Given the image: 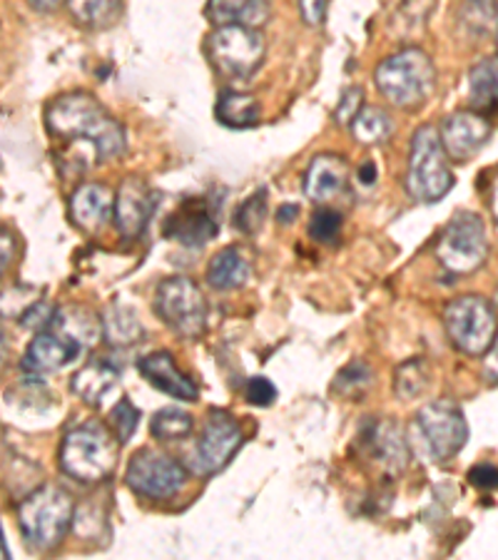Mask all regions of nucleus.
Wrapping results in <instances>:
<instances>
[{
	"label": "nucleus",
	"mask_w": 498,
	"mask_h": 560,
	"mask_svg": "<svg viewBox=\"0 0 498 560\" xmlns=\"http://www.w3.org/2000/svg\"><path fill=\"white\" fill-rule=\"evenodd\" d=\"M45 122H48V130L62 140L93 144L97 162L123 155L128 144L123 125L88 93L58 97L45 113Z\"/></svg>",
	"instance_id": "obj_1"
},
{
	"label": "nucleus",
	"mask_w": 498,
	"mask_h": 560,
	"mask_svg": "<svg viewBox=\"0 0 498 560\" xmlns=\"http://www.w3.org/2000/svg\"><path fill=\"white\" fill-rule=\"evenodd\" d=\"M76 518V501L60 486H43L18 505V526L25 546L33 550H53L68 536Z\"/></svg>",
	"instance_id": "obj_2"
},
{
	"label": "nucleus",
	"mask_w": 498,
	"mask_h": 560,
	"mask_svg": "<svg viewBox=\"0 0 498 560\" xmlns=\"http://www.w3.org/2000/svg\"><path fill=\"white\" fill-rule=\"evenodd\" d=\"M115 433L100 423H83L66 433L60 446V466L80 483H97L113 474L117 464Z\"/></svg>",
	"instance_id": "obj_3"
},
{
	"label": "nucleus",
	"mask_w": 498,
	"mask_h": 560,
	"mask_svg": "<svg viewBox=\"0 0 498 560\" xmlns=\"http://www.w3.org/2000/svg\"><path fill=\"white\" fill-rule=\"evenodd\" d=\"M374 80L379 93L389 103L402 107V110H414L431 95L433 83H437V70H433V62L427 52L419 48H406L382 60Z\"/></svg>",
	"instance_id": "obj_4"
},
{
	"label": "nucleus",
	"mask_w": 498,
	"mask_h": 560,
	"mask_svg": "<svg viewBox=\"0 0 498 560\" xmlns=\"http://www.w3.org/2000/svg\"><path fill=\"white\" fill-rule=\"evenodd\" d=\"M412 441L424 456L437 464L454 458L468 441V423L461 406L451 399L424 406L414 419Z\"/></svg>",
	"instance_id": "obj_5"
},
{
	"label": "nucleus",
	"mask_w": 498,
	"mask_h": 560,
	"mask_svg": "<svg viewBox=\"0 0 498 560\" xmlns=\"http://www.w3.org/2000/svg\"><path fill=\"white\" fill-rule=\"evenodd\" d=\"M454 187V173L447 165V152L439 138V130L424 125L414 132L409 173H406V189L419 202H439Z\"/></svg>",
	"instance_id": "obj_6"
},
{
	"label": "nucleus",
	"mask_w": 498,
	"mask_h": 560,
	"mask_svg": "<svg viewBox=\"0 0 498 560\" xmlns=\"http://www.w3.org/2000/svg\"><path fill=\"white\" fill-rule=\"evenodd\" d=\"M443 324L454 347L471 357L486 354L498 331L494 304L478 294H466L451 302L443 312Z\"/></svg>",
	"instance_id": "obj_7"
},
{
	"label": "nucleus",
	"mask_w": 498,
	"mask_h": 560,
	"mask_svg": "<svg viewBox=\"0 0 498 560\" xmlns=\"http://www.w3.org/2000/svg\"><path fill=\"white\" fill-rule=\"evenodd\" d=\"M488 237L484 220L474 212H459L437 242V259L451 275H471L486 261Z\"/></svg>",
	"instance_id": "obj_8"
},
{
	"label": "nucleus",
	"mask_w": 498,
	"mask_h": 560,
	"mask_svg": "<svg viewBox=\"0 0 498 560\" xmlns=\"http://www.w3.org/2000/svg\"><path fill=\"white\" fill-rule=\"evenodd\" d=\"M155 312L179 337L195 339L207 327V300L193 279L170 277L155 292Z\"/></svg>",
	"instance_id": "obj_9"
},
{
	"label": "nucleus",
	"mask_w": 498,
	"mask_h": 560,
	"mask_svg": "<svg viewBox=\"0 0 498 560\" xmlns=\"http://www.w3.org/2000/svg\"><path fill=\"white\" fill-rule=\"evenodd\" d=\"M212 66L228 78H250L265 60V38L259 31L232 23L220 25L207 38Z\"/></svg>",
	"instance_id": "obj_10"
},
{
	"label": "nucleus",
	"mask_w": 498,
	"mask_h": 560,
	"mask_svg": "<svg viewBox=\"0 0 498 560\" xmlns=\"http://www.w3.org/2000/svg\"><path fill=\"white\" fill-rule=\"evenodd\" d=\"M244 444V431L230 411L212 409L207 413L202 433L189 456V471L197 476L220 474L230 460L238 456Z\"/></svg>",
	"instance_id": "obj_11"
},
{
	"label": "nucleus",
	"mask_w": 498,
	"mask_h": 560,
	"mask_svg": "<svg viewBox=\"0 0 498 560\" xmlns=\"http://www.w3.org/2000/svg\"><path fill=\"white\" fill-rule=\"evenodd\" d=\"M125 483L142 499H172L185 489L187 468L155 448H142L130 458Z\"/></svg>",
	"instance_id": "obj_12"
},
{
	"label": "nucleus",
	"mask_w": 498,
	"mask_h": 560,
	"mask_svg": "<svg viewBox=\"0 0 498 560\" xmlns=\"http://www.w3.org/2000/svg\"><path fill=\"white\" fill-rule=\"evenodd\" d=\"M439 138L443 144V152H447L451 160L466 162L484 148L488 138H491V122H488L486 115L476 110H461L443 120Z\"/></svg>",
	"instance_id": "obj_13"
},
{
	"label": "nucleus",
	"mask_w": 498,
	"mask_h": 560,
	"mask_svg": "<svg viewBox=\"0 0 498 560\" xmlns=\"http://www.w3.org/2000/svg\"><path fill=\"white\" fill-rule=\"evenodd\" d=\"M165 234L185 247H205L217 234V214L212 210V202L205 200V197L185 200L167 217Z\"/></svg>",
	"instance_id": "obj_14"
},
{
	"label": "nucleus",
	"mask_w": 498,
	"mask_h": 560,
	"mask_svg": "<svg viewBox=\"0 0 498 560\" xmlns=\"http://www.w3.org/2000/svg\"><path fill=\"white\" fill-rule=\"evenodd\" d=\"M155 212V192L140 177H125L115 192V224L123 237L135 240L148 228Z\"/></svg>",
	"instance_id": "obj_15"
},
{
	"label": "nucleus",
	"mask_w": 498,
	"mask_h": 560,
	"mask_svg": "<svg viewBox=\"0 0 498 560\" xmlns=\"http://www.w3.org/2000/svg\"><path fill=\"white\" fill-rule=\"evenodd\" d=\"M80 351H83V347H80L76 339H70L58 329L48 327L38 331V337L31 341V347L25 351L23 359V369L33 378H40L45 374L60 372L62 366H68L70 361L78 359Z\"/></svg>",
	"instance_id": "obj_16"
},
{
	"label": "nucleus",
	"mask_w": 498,
	"mask_h": 560,
	"mask_svg": "<svg viewBox=\"0 0 498 560\" xmlns=\"http://www.w3.org/2000/svg\"><path fill=\"white\" fill-rule=\"evenodd\" d=\"M138 366L140 374L148 378L152 386L160 388L162 394H167L177 401H197V384L185 372H179L175 357H172L170 351H155V354L142 357Z\"/></svg>",
	"instance_id": "obj_17"
},
{
	"label": "nucleus",
	"mask_w": 498,
	"mask_h": 560,
	"mask_svg": "<svg viewBox=\"0 0 498 560\" xmlns=\"http://www.w3.org/2000/svg\"><path fill=\"white\" fill-rule=\"evenodd\" d=\"M115 214V192L100 183L80 185L70 197V217L83 232L103 230Z\"/></svg>",
	"instance_id": "obj_18"
},
{
	"label": "nucleus",
	"mask_w": 498,
	"mask_h": 560,
	"mask_svg": "<svg viewBox=\"0 0 498 560\" xmlns=\"http://www.w3.org/2000/svg\"><path fill=\"white\" fill-rule=\"evenodd\" d=\"M349 183V165L339 155H320L304 175V195L314 202L334 200Z\"/></svg>",
	"instance_id": "obj_19"
},
{
	"label": "nucleus",
	"mask_w": 498,
	"mask_h": 560,
	"mask_svg": "<svg viewBox=\"0 0 498 560\" xmlns=\"http://www.w3.org/2000/svg\"><path fill=\"white\" fill-rule=\"evenodd\" d=\"M252 275V265L247 255L240 247H228L210 259L207 265V282L220 292H230V289H240L247 284Z\"/></svg>",
	"instance_id": "obj_20"
},
{
	"label": "nucleus",
	"mask_w": 498,
	"mask_h": 560,
	"mask_svg": "<svg viewBox=\"0 0 498 560\" xmlns=\"http://www.w3.org/2000/svg\"><path fill=\"white\" fill-rule=\"evenodd\" d=\"M115 384H117V369L111 364V361L95 359V361H90L88 366L80 369L76 376H72L70 388L85 404L97 406L107 394L113 392Z\"/></svg>",
	"instance_id": "obj_21"
},
{
	"label": "nucleus",
	"mask_w": 498,
	"mask_h": 560,
	"mask_svg": "<svg viewBox=\"0 0 498 560\" xmlns=\"http://www.w3.org/2000/svg\"><path fill=\"white\" fill-rule=\"evenodd\" d=\"M369 448L379 464L389 471H402L409 460V444H406L396 423H374L369 431Z\"/></svg>",
	"instance_id": "obj_22"
},
{
	"label": "nucleus",
	"mask_w": 498,
	"mask_h": 560,
	"mask_svg": "<svg viewBox=\"0 0 498 560\" xmlns=\"http://www.w3.org/2000/svg\"><path fill=\"white\" fill-rule=\"evenodd\" d=\"M50 329H58L66 337L76 339L80 347H93L103 337V319H95V314L83 310V306H62V310H56Z\"/></svg>",
	"instance_id": "obj_23"
},
{
	"label": "nucleus",
	"mask_w": 498,
	"mask_h": 560,
	"mask_svg": "<svg viewBox=\"0 0 498 560\" xmlns=\"http://www.w3.org/2000/svg\"><path fill=\"white\" fill-rule=\"evenodd\" d=\"M468 101L476 113H491L498 107V56L484 58L468 72Z\"/></svg>",
	"instance_id": "obj_24"
},
{
	"label": "nucleus",
	"mask_w": 498,
	"mask_h": 560,
	"mask_svg": "<svg viewBox=\"0 0 498 560\" xmlns=\"http://www.w3.org/2000/svg\"><path fill=\"white\" fill-rule=\"evenodd\" d=\"M215 115H217V120H220L222 125H228V128L242 130V128H252V125L259 122L262 107L255 97L247 93H238V90H222L220 97H217Z\"/></svg>",
	"instance_id": "obj_25"
},
{
	"label": "nucleus",
	"mask_w": 498,
	"mask_h": 560,
	"mask_svg": "<svg viewBox=\"0 0 498 560\" xmlns=\"http://www.w3.org/2000/svg\"><path fill=\"white\" fill-rule=\"evenodd\" d=\"M142 324L130 306L113 304L103 316V337L113 347H128L142 339Z\"/></svg>",
	"instance_id": "obj_26"
},
{
	"label": "nucleus",
	"mask_w": 498,
	"mask_h": 560,
	"mask_svg": "<svg viewBox=\"0 0 498 560\" xmlns=\"http://www.w3.org/2000/svg\"><path fill=\"white\" fill-rule=\"evenodd\" d=\"M351 132L361 144H382L394 135V120L382 107H361L351 120Z\"/></svg>",
	"instance_id": "obj_27"
},
{
	"label": "nucleus",
	"mask_w": 498,
	"mask_h": 560,
	"mask_svg": "<svg viewBox=\"0 0 498 560\" xmlns=\"http://www.w3.org/2000/svg\"><path fill=\"white\" fill-rule=\"evenodd\" d=\"M461 28H464L471 38H484L498 25V5L496 0H466L459 13Z\"/></svg>",
	"instance_id": "obj_28"
},
{
	"label": "nucleus",
	"mask_w": 498,
	"mask_h": 560,
	"mask_svg": "<svg viewBox=\"0 0 498 560\" xmlns=\"http://www.w3.org/2000/svg\"><path fill=\"white\" fill-rule=\"evenodd\" d=\"M70 15L76 18L85 28H103L113 23L117 11H120V0H66Z\"/></svg>",
	"instance_id": "obj_29"
},
{
	"label": "nucleus",
	"mask_w": 498,
	"mask_h": 560,
	"mask_svg": "<svg viewBox=\"0 0 498 560\" xmlns=\"http://www.w3.org/2000/svg\"><path fill=\"white\" fill-rule=\"evenodd\" d=\"M150 431L158 441H183L193 433V417L175 406H165L152 417Z\"/></svg>",
	"instance_id": "obj_30"
},
{
	"label": "nucleus",
	"mask_w": 498,
	"mask_h": 560,
	"mask_svg": "<svg viewBox=\"0 0 498 560\" xmlns=\"http://www.w3.org/2000/svg\"><path fill=\"white\" fill-rule=\"evenodd\" d=\"M431 384V374L429 366L424 359H412L406 364L398 366L396 372V394L398 399L409 401V399H419V396L427 392Z\"/></svg>",
	"instance_id": "obj_31"
},
{
	"label": "nucleus",
	"mask_w": 498,
	"mask_h": 560,
	"mask_svg": "<svg viewBox=\"0 0 498 560\" xmlns=\"http://www.w3.org/2000/svg\"><path fill=\"white\" fill-rule=\"evenodd\" d=\"M267 220V192L265 189H259L257 195L247 197L240 205L238 214H234V224H238V230L244 234H255L262 230V224Z\"/></svg>",
	"instance_id": "obj_32"
},
{
	"label": "nucleus",
	"mask_w": 498,
	"mask_h": 560,
	"mask_svg": "<svg viewBox=\"0 0 498 560\" xmlns=\"http://www.w3.org/2000/svg\"><path fill=\"white\" fill-rule=\"evenodd\" d=\"M140 423V411L130 399H120L111 411V431L120 444H128L130 436L138 431Z\"/></svg>",
	"instance_id": "obj_33"
},
{
	"label": "nucleus",
	"mask_w": 498,
	"mask_h": 560,
	"mask_svg": "<svg viewBox=\"0 0 498 560\" xmlns=\"http://www.w3.org/2000/svg\"><path fill=\"white\" fill-rule=\"evenodd\" d=\"M371 384V369L364 361H355V364L344 366L337 382H334V392L341 396H359Z\"/></svg>",
	"instance_id": "obj_34"
},
{
	"label": "nucleus",
	"mask_w": 498,
	"mask_h": 560,
	"mask_svg": "<svg viewBox=\"0 0 498 560\" xmlns=\"http://www.w3.org/2000/svg\"><path fill=\"white\" fill-rule=\"evenodd\" d=\"M310 237L320 245H332V242L339 240L341 234V214L334 210H320L312 214L310 220Z\"/></svg>",
	"instance_id": "obj_35"
},
{
	"label": "nucleus",
	"mask_w": 498,
	"mask_h": 560,
	"mask_svg": "<svg viewBox=\"0 0 498 560\" xmlns=\"http://www.w3.org/2000/svg\"><path fill=\"white\" fill-rule=\"evenodd\" d=\"M250 3L252 0H210L207 13H210L217 28H220V25L242 23V18H244V13H247Z\"/></svg>",
	"instance_id": "obj_36"
},
{
	"label": "nucleus",
	"mask_w": 498,
	"mask_h": 560,
	"mask_svg": "<svg viewBox=\"0 0 498 560\" xmlns=\"http://www.w3.org/2000/svg\"><path fill=\"white\" fill-rule=\"evenodd\" d=\"M244 396H247V401L252 406H262V409H265V406H271L277 401V386L271 384L267 376H252Z\"/></svg>",
	"instance_id": "obj_37"
},
{
	"label": "nucleus",
	"mask_w": 498,
	"mask_h": 560,
	"mask_svg": "<svg viewBox=\"0 0 498 560\" xmlns=\"http://www.w3.org/2000/svg\"><path fill=\"white\" fill-rule=\"evenodd\" d=\"M364 93H361V88H349L347 93L341 95V103H339V107H337V122L339 125H351V120H355V117L359 115V110L364 105Z\"/></svg>",
	"instance_id": "obj_38"
},
{
	"label": "nucleus",
	"mask_w": 498,
	"mask_h": 560,
	"mask_svg": "<svg viewBox=\"0 0 498 560\" xmlns=\"http://www.w3.org/2000/svg\"><path fill=\"white\" fill-rule=\"evenodd\" d=\"M468 483H474L482 491H498V466L478 464L468 471Z\"/></svg>",
	"instance_id": "obj_39"
},
{
	"label": "nucleus",
	"mask_w": 498,
	"mask_h": 560,
	"mask_svg": "<svg viewBox=\"0 0 498 560\" xmlns=\"http://www.w3.org/2000/svg\"><path fill=\"white\" fill-rule=\"evenodd\" d=\"M327 3H329V0H299V8H302L304 23L322 25L324 15H327Z\"/></svg>",
	"instance_id": "obj_40"
},
{
	"label": "nucleus",
	"mask_w": 498,
	"mask_h": 560,
	"mask_svg": "<svg viewBox=\"0 0 498 560\" xmlns=\"http://www.w3.org/2000/svg\"><path fill=\"white\" fill-rule=\"evenodd\" d=\"M15 259V237L11 230L0 228V275L11 267V261Z\"/></svg>",
	"instance_id": "obj_41"
},
{
	"label": "nucleus",
	"mask_w": 498,
	"mask_h": 560,
	"mask_svg": "<svg viewBox=\"0 0 498 560\" xmlns=\"http://www.w3.org/2000/svg\"><path fill=\"white\" fill-rule=\"evenodd\" d=\"M484 369H486V376L491 378L494 384H498V331H496L494 345L488 347V351H486V364H484Z\"/></svg>",
	"instance_id": "obj_42"
},
{
	"label": "nucleus",
	"mask_w": 498,
	"mask_h": 560,
	"mask_svg": "<svg viewBox=\"0 0 498 560\" xmlns=\"http://www.w3.org/2000/svg\"><path fill=\"white\" fill-rule=\"evenodd\" d=\"M357 179H359V183L364 185V187H371V185H374V183H377V165H374V162L367 160L364 165L359 167Z\"/></svg>",
	"instance_id": "obj_43"
},
{
	"label": "nucleus",
	"mask_w": 498,
	"mask_h": 560,
	"mask_svg": "<svg viewBox=\"0 0 498 560\" xmlns=\"http://www.w3.org/2000/svg\"><path fill=\"white\" fill-rule=\"evenodd\" d=\"M62 3H66V0H31V5L35 8V11H40V13L58 11Z\"/></svg>",
	"instance_id": "obj_44"
},
{
	"label": "nucleus",
	"mask_w": 498,
	"mask_h": 560,
	"mask_svg": "<svg viewBox=\"0 0 498 560\" xmlns=\"http://www.w3.org/2000/svg\"><path fill=\"white\" fill-rule=\"evenodd\" d=\"M297 214H299L297 205H285V207H279L277 220H279V224H287V222H294Z\"/></svg>",
	"instance_id": "obj_45"
},
{
	"label": "nucleus",
	"mask_w": 498,
	"mask_h": 560,
	"mask_svg": "<svg viewBox=\"0 0 498 560\" xmlns=\"http://www.w3.org/2000/svg\"><path fill=\"white\" fill-rule=\"evenodd\" d=\"M8 354H11V349H8V341H5V337L3 334H0V369L5 366V361H8Z\"/></svg>",
	"instance_id": "obj_46"
},
{
	"label": "nucleus",
	"mask_w": 498,
	"mask_h": 560,
	"mask_svg": "<svg viewBox=\"0 0 498 560\" xmlns=\"http://www.w3.org/2000/svg\"><path fill=\"white\" fill-rule=\"evenodd\" d=\"M8 546H5V538H3V530H0V558H8Z\"/></svg>",
	"instance_id": "obj_47"
},
{
	"label": "nucleus",
	"mask_w": 498,
	"mask_h": 560,
	"mask_svg": "<svg viewBox=\"0 0 498 560\" xmlns=\"http://www.w3.org/2000/svg\"><path fill=\"white\" fill-rule=\"evenodd\" d=\"M496 210H498V197H496Z\"/></svg>",
	"instance_id": "obj_48"
}]
</instances>
